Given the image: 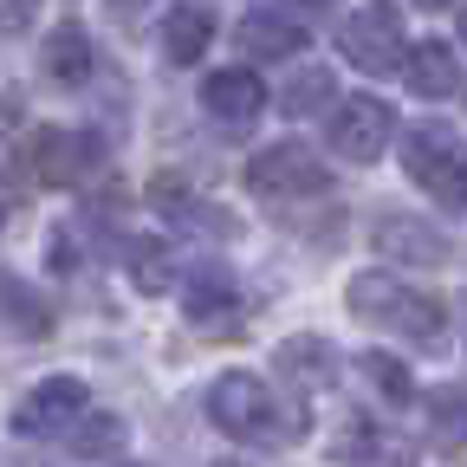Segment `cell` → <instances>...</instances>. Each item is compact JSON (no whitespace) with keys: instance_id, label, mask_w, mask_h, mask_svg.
<instances>
[{"instance_id":"obj_16","label":"cell","mask_w":467,"mask_h":467,"mask_svg":"<svg viewBox=\"0 0 467 467\" xmlns=\"http://www.w3.org/2000/svg\"><path fill=\"white\" fill-rule=\"evenodd\" d=\"M117 448H124V422L104 416V409H91V416L72 429V454L78 461H117Z\"/></svg>"},{"instance_id":"obj_19","label":"cell","mask_w":467,"mask_h":467,"mask_svg":"<svg viewBox=\"0 0 467 467\" xmlns=\"http://www.w3.org/2000/svg\"><path fill=\"white\" fill-rule=\"evenodd\" d=\"M0 312H7L20 331H46V325H52L46 312H33V292H26L20 279H0Z\"/></svg>"},{"instance_id":"obj_13","label":"cell","mask_w":467,"mask_h":467,"mask_svg":"<svg viewBox=\"0 0 467 467\" xmlns=\"http://www.w3.org/2000/svg\"><path fill=\"white\" fill-rule=\"evenodd\" d=\"M279 370L299 389H325V383H337V350L325 337H285L279 344Z\"/></svg>"},{"instance_id":"obj_28","label":"cell","mask_w":467,"mask_h":467,"mask_svg":"<svg viewBox=\"0 0 467 467\" xmlns=\"http://www.w3.org/2000/svg\"><path fill=\"white\" fill-rule=\"evenodd\" d=\"M124 467H143V461H124Z\"/></svg>"},{"instance_id":"obj_9","label":"cell","mask_w":467,"mask_h":467,"mask_svg":"<svg viewBox=\"0 0 467 467\" xmlns=\"http://www.w3.org/2000/svg\"><path fill=\"white\" fill-rule=\"evenodd\" d=\"M377 254L409 260V266H435V260L448 254V241H441V227H429V221H416V214H383V221H377Z\"/></svg>"},{"instance_id":"obj_2","label":"cell","mask_w":467,"mask_h":467,"mask_svg":"<svg viewBox=\"0 0 467 467\" xmlns=\"http://www.w3.org/2000/svg\"><path fill=\"white\" fill-rule=\"evenodd\" d=\"M208 416H214V429L234 435V441H285L292 429H306V422H285V416H279L273 389H266L254 370H227V377H214V389H208Z\"/></svg>"},{"instance_id":"obj_25","label":"cell","mask_w":467,"mask_h":467,"mask_svg":"<svg viewBox=\"0 0 467 467\" xmlns=\"http://www.w3.org/2000/svg\"><path fill=\"white\" fill-rule=\"evenodd\" d=\"M454 331L467 337V292H461V299H454Z\"/></svg>"},{"instance_id":"obj_7","label":"cell","mask_w":467,"mask_h":467,"mask_svg":"<svg viewBox=\"0 0 467 467\" xmlns=\"http://www.w3.org/2000/svg\"><path fill=\"white\" fill-rule=\"evenodd\" d=\"M85 416H91V389L78 377H46L39 389H26L14 429L20 435H58V429H78Z\"/></svg>"},{"instance_id":"obj_6","label":"cell","mask_w":467,"mask_h":467,"mask_svg":"<svg viewBox=\"0 0 467 467\" xmlns=\"http://www.w3.org/2000/svg\"><path fill=\"white\" fill-rule=\"evenodd\" d=\"M98 169V137H85V130H33L26 137V175H39V182H52V189H66V182H78V175H91Z\"/></svg>"},{"instance_id":"obj_18","label":"cell","mask_w":467,"mask_h":467,"mask_svg":"<svg viewBox=\"0 0 467 467\" xmlns=\"http://www.w3.org/2000/svg\"><path fill=\"white\" fill-rule=\"evenodd\" d=\"M331 98H337V85H331V72H325V66H306L299 78H292V85H285V98H279V104H285L292 117H312V110H325Z\"/></svg>"},{"instance_id":"obj_15","label":"cell","mask_w":467,"mask_h":467,"mask_svg":"<svg viewBox=\"0 0 467 467\" xmlns=\"http://www.w3.org/2000/svg\"><path fill=\"white\" fill-rule=\"evenodd\" d=\"M299 46H306V33L285 14H247L241 20V52H254V58H292Z\"/></svg>"},{"instance_id":"obj_26","label":"cell","mask_w":467,"mask_h":467,"mask_svg":"<svg viewBox=\"0 0 467 467\" xmlns=\"http://www.w3.org/2000/svg\"><path fill=\"white\" fill-rule=\"evenodd\" d=\"M454 26H461V39H467V7H461V20H454Z\"/></svg>"},{"instance_id":"obj_27","label":"cell","mask_w":467,"mask_h":467,"mask_svg":"<svg viewBox=\"0 0 467 467\" xmlns=\"http://www.w3.org/2000/svg\"><path fill=\"white\" fill-rule=\"evenodd\" d=\"M416 7H448V0H416Z\"/></svg>"},{"instance_id":"obj_10","label":"cell","mask_w":467,"mask_h":467,"mask_svg":"<svg viewBox=\"0 0 467 467\" xmlns=\"http://www.w3.org/2000/svg\"><path fill=\"white\" fill-rule=\"evenodd\" d=\"M402 78L416 98H454L461 91V66H454V46L448 39H416L402 58Z\"/></svg>"},{"instance_id":"obj_4","label":"cell","mask_w":467,"mask_h":467,"mask_svg":"<svg viewBox=\"0 0 467 467\" xmlns=\"http://www.w3.org/2000/svg\"><path fill=\"white\" fill-rule=\"evenodd\" d=\"M247 189L266 195V202H285V195H325V189H331V169H325L306 143H266V150L247 162Z\"/></svg>"},{"instance_id":"obj_20","label":"cell","mask_w":467,"mask_h":467,"mask_svg":"<svg viewBox=\"0 0 467 467\" xmlns=\"http://www.w3.org/2000/svg\"><path fill=\"white\" fill-rule=\"evenodd\" d=\"M429 409H435V429H441V435L467 441V396H461V389H435Z\"/></svg>"},{"instance_id":"obj_14","label":"cell","mask_w":467,"mask_h":467,"mask_svg":"<svg viewBox=\"0 0 467 467\" xmlns=\"http://www.w3.org/2000/svg\"><path fill=\"white\" fill-rule=\"evenodd\" d=\"M234 306V279H227V266H195V279L182 285V312H189V325H221Z\"/></svg>"},{"instance_id":"obj_21","label":"cell","mask_w":467,"mask_h":467,"mask_svg":"<svg viewBox=\"0 0 467 467\" xmlns=\"http://www.w3.org/2000/svg\"><path fill=\"white\" fill-rule=\"evenodd\" d=\"M364 377H370V383H377L383 396H396V402H402L409 389H416V383H409V370H402L396 358H377V350H370V358H364Z\"/></svg>"},{"instance_id":"obj_11","label":"cell","mask_w":467,"mask_h":467,"mask_svg":"<svg viewBox=\"0 0 467 467\" xmlns=\"http://www.w3.org/2000/svg\"><path fill=\"white\" fill-rule=\"evenodd\" d=\"M214 39V7H202V0H182V7L162 14V52L169 66H195V58L208 52Z\"/></svg>"},{"instance_id":"obj_8","label":"cell","mask_w":467,"mask_h":467,"mask_svg":"<svg viewBox=\"0 0 467 467\" xmlns=\"http://www.w3.org/2000/svg\"><path fill=\"white\" fill-rule=\"evenodd\" d=\"M202 104H208V117H221V124H254L266 110V91H260V78L247 66H227V72H214L202 85Z\"/></svg>"},{"instance_id":"obj_23","label":"cell","mask_w":467,"mask_h":467,"mask_svg":"<svg viewBox=\"0 0 467 467\" xmlns=\"http://www.w3.org/2000/svg\"><path fill=\"white\" fill-rule=\"evenodd\" d=\"M358 467H416V454H409V448H377V454H364Z\"/></svg>"},{"instance_id":"obj_12","label":"cell","mask_w":467,"mask_h":467,"mask_svg":"<svg viewBox=\"0 0 467 467\" xmlns=\"http://www.w3.org/2000/svg\"><path fill=\"white\" fill-rule=\"evenodd\" d=\"M39 66H46V78H66V85L91 78V66H98L91 33H85V26H52L46 46H39Z\"/></svg>"},{"instance_id":"obj_22","label":"cell","mask_w":467,"mask_h":467,"mask_svg":"<svg viewBox=\"0 0 467 467\" xmlns=\"http://www.w3.org/2000/svg\"><path fill=\"white\" fill-rule=\"evenodd\" d=\"M33 20V0H0V26H7V33H20Z\"/></svg>"},{"instance_id":"obj_3","label":"cell","mask_w":467,"mask_h":467,"mask_svg":"<svg viewBox=\"0 0 467 467\" xmlns=\"http://www.w3.org/2000/svg\"><path fill=\"white\" fill-rule=\"evenodd\" d=\"M337 52L350 58L358 72H396L402 66V14L389 7V0H370V7H358L344 26H337Z\"/></svg>"},{"instance_id":"obj_5","label":"cell","mask_w":467,"mask_h":467,"mask_svg":"<svg viewBox=\"0 0 467 467\" xmlns=\"http://www.w3.org/2000/svg\"><path fill=\"white\" fill-rule=\"evenodd\" d=\"M389 143H396L389 104H377V98H344V104L331 110V150H337L344 162H377Z\"/></svg>"},{"instance_id":"obj_17","label":"cell","mask_w":467,"mask_h":467,"mask_svg":"<svg viewBox=\"0 0 467 467\" xmlns=\"http://www.w3.org/2000/svg\"><path fill=\"white\" fill-rule=\"evenodd\" d=\"M124 266H130V285H143V292H169V279H175V260L162 241H130Z\"/></svg>"},{"instance_id":"obj_24","label":"cell","mask_w":467,"mask_h":467,"mask_svg":"<svg viewBox=\"0 0 467 467\" xmlns=\"http://www.w3.org/2000/svg\"><path fill=\"white\" fill-rule=\"evenodd\" d=\"M14 117H20V98H14V91H0V124H14Z\"/></svg>"},{"instance_id":"obj_1","label":"cell","mask_w":467,"mask_h":467,"mask_svg":"<svg viewBox=\"0 0 467 467\" xmlns=\"http://www.w3.org/2000/svg\"><path fill=\"white\" fill-rule=\"evenodd\" d=\"M344 306L358 312L364 325L396 331V337H435V331L448 325V306H441V299H429V292L402 285V279H389V273H358V279H350V292H344Z\"/></svg>"}]
</instances>
